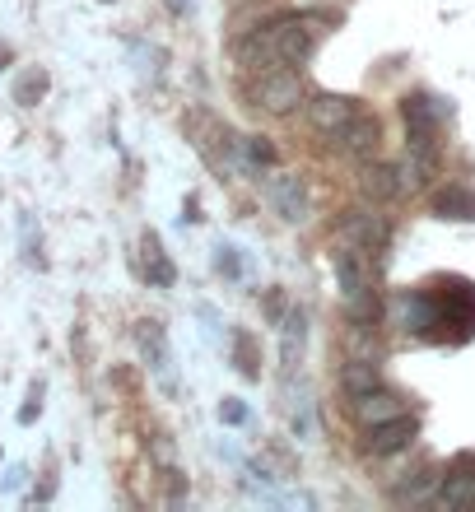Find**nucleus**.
<instances>
[{
	"label": "nucleus",
	"instance_id": "b1692460",
	"mask_svg": "<svg viewBox=\"0 0 475 512\" xmlns=\"http://www.w3.org/2000/svg\"><path fill=\"white\" fill-rule=\"evenodd\" d=\"M38 396H42V391H33V401L19 410V419H24V424H33V415H38Z\"/></svg>",
	"mask_w": 475,
	"mask_h": 512
},
{
	"label": "nucleus",
	"instance_id": "4468645a",
	"mask_svg": "<svg viewBox=\"0 0 475 512\" xmlns=\"http://www.w3.org/2000/svg\"><path fill=\"white\" fill-rule=\"evenodd\" d=\"M340 387H345V396H359V391L382 387V368H378V359H368V354H354L350 364L340 368Z\"/></svg>",
	"mask_w": 475,
	"mask_h": 512
},
{
	"label": "nucleus",
	"instance_id": "6e6552de",
	"mask_svg": "<svg viewBox=\"0 0 475 512\" xmlns=\"http://www.w3.org/2000/svg\"><path fill=\"white\" fill-rule=\"evenodd\" d=\"M364 452L368 457H392V452H406L410 443H415V433H420V424L410 415H396L387 419V424H373V429H364Z\"/></svg>",
	"mask_w": 475,
	"mask_h": 512
},
{
	"label": "nucleus",
	"instance_id": "7ed1b4c3",
	"mask_svg": "<svg viewBox=\"0 0 475 512\" xmlns=\"http://www.w3.org/2000/svg\"><path fill=\"white\" fill-rule=\"evenodd\" d=\"M303 98H308L303 75H294V70H266L257 80V89H252V108L271 112V117H289Z\"/></svg>",
	"mask_w": 475,
	"mask_h": 512
},
{
	"label": "nucleus",
	"instance_id": "a211bd4d",
	"mask_svg": "<svg viewBox=\"0 0 475 512\" xmlns=\"http://www.w3.org/2000/svg\"><path fill=\"white\" fill-rule=\"evenodd\" d=\"M434 480H438L434 466H420L415 475H406V480L396 485V503H420V499H429V489H434Z\"/></svg>",
	"mask_w": 475,
	"mask_h": 512
},
{
	"label": "nucleus",
	"instance_id": "423d86ee",
	"mask_svg": "<svg viewBox=\"0 0 475 512\" xmlns=\"http://www.w3.org/2000/svg\"><path fill=\"white\" fill-rule=\"evenodd\" d=\"M331 145L340 149V154H350L354 163H368V159H378V149H382V126L378 117H350V122L340 126L336 135H331Z\"/></svg>",
	"mask_w": 475,
	"mask_h": 512
},
{
	"label": "nucleus",
	"instance_id": "f03ea898",
	"mask_svg": "<svg viewBox=\"0 0 475 512\" xmlns=\"http://www.w3.org/2000/svg\"><path fill=\"white\" fill-rule=\"evenodd\" d=\"M448 108L429 94H406L401 98V122H406V135H410V149H429L438 154V126H443Z\"/></svg>",
	"mask_w": 475,
	"mask_h": 512
},
{
	"label": "nucleus",
	"instance_id": "412c9836",
	"mask_svg": "<svg viewBox=\"0 0 475 512\" xmlns=\"http://www.w3.org/2000/svg\"><path fill=\"white\" fill-rule=\"evenodd\" d=\"M219 419H224V424H247V405L243 401H224L219 405Z\"/></svg>",
	"mask_w": 475,
	"mask_h": 512
},
{
	"label": "nucleus",
	"instance_id": "5701e85b",
	"mask_svg": "<svg viewBox=\"0 0 475 512\" xmlns=\"http://www.w3.org/2000/svg\"><path fill=\"white\" fill-rule=\"evenodd\" d=\"M154 457H159V461H173V443H168V438H154Z\"/></svg>",
	"mask_w": 475,
	"mask_h": 512
},
{
	"label": "nucleus",
	"instance_id": "20e7f679",
	"mask_svg": "<svg viewBox=\"0 0 475 512\" xmlns=\"http://www.w3.org/2000/svg\"><path fill=\"white\" fill-rule=\"evenodd\" d=\"M261 196H266V205L285 224H303L308 219V187H303L299 173H271L261 182Z\"/></svg>",
	"mask_w": 475,
	"mask_h": 512
},
{
	"label": "nucleus",
	"instance_id": "2eb2a0df",
	"mask_svg": "<svg viewBox=\"0 0 475 512\" xmlns=\"http://www.w3.org/2000/svg\"><path fill=\"white\" fill-rule=\"evenodd\" d=\"M438 168V154H429V149H410L406 159L396 163V173H401V191H424L429 187V177H434Z\"/></svg>",
	"mask_w": 475,
	"mask_h": 512
},
{
	"label": "nucleus",
	"instance_id": "39448f33",
	"mask_svg": "<svg viewBox=\"0 0 475 512\" xmlns=\"http://www.w3.org/2000/svg\"><path fill=\"white\" fill-rule=\"evenodd\" d=\"M340 238L382 256L392 247V224H387L378 210H364V205H359V210H345V215H340Z\"/></svg>",
	"mask_w": 475,
	"mask_h": 512
},
{
	"label": "nucleus",
	"instance_id": "4be33fe9",
	"mask_svg": "<svg viewBox=\"0 0 475 512\" xmlns=\"http://www.w3.org/2000/svg\"><path fill=\"white\" fill-rule=\"evenodd\" d=\"M215 266H219V270H229V275H238V256H233V247H219Z\"/></svg>",
	"mask_w": 475,
	"mask_h": 512
},
{
	"label": "nucleus",
	"instance_id": "6ab92c4d",
	"mask_svg": "<svg viewBox=\"0 0 475 512\" xmlns=\"http://www.w3.org/2000/svg\"><path fill=\"white\" fill-rule=\"evenodd\" d=\"M308 326H303V312H289L285 317V368H294V354H299Z\"/></svg>",
	"mask_w": 475,
	"mask_h": 512
},
{
	"label": "nucleus",
	"instance_id": "aec40b11",
	"mask_svg": "<svg viewBox=\"0 0 475 512\" xmlns=\"http://www.w3.org/2000/svg\"><path fill=\"white\" fill-rule=\"evenodd\" d=\"M42 89H47V75H24V80L14 84V103H33V98H42Z\"/></svg>",
	"mask_w": 475,
	"mask_h": 512
},
{
	"label": "nucleus",
	"instance_id": "9b49d317",
	"mask_svg": "<svg viewBox=\"0 0 475 512\" xmlns=\"http://www.w3.org/2000/svg\"><path fill=\"white\" fill-rule=\"evenodd\" d=\"M359 191H364V201L387 205L401 196V173H396L392 163L368 159V163H359Z\"/></svg>",
	"mask_w": 475,
	"mask_h": 512
},
{
	"label": "nucleus",
	"instance_id": "ddd939ff",
	"mask_svg": "<svg viewBox=\"0 0 475 512\" xmlns=\"http://www.w3.org/2000/svg\"><path fill=\"white\" fill-rule=\"evenodd\" d=\"M140 345H145V359H150L159 387L163 391H177V382H173V354H168V340H163L159 322H140Z\"/></svg>",
	"mask_w": 475,
	"mask_h": 512
},
{
	"label": "nucleus",
	"instance_id": "393cba45",
	"mask_svg": "<svg viewBox=\"0 0 475 512\" xmlns=\"http://www.w3.org/2000/svg\"><path fill=\"white\" fill-rule=\"evenodd\" d=\"M5 61H10V47H0V66H5Z\"/></svg>",
	"mask_w": 475,
	"mask_h": 512
},
{
	"label": "nucleus",
	"instance_id": "f3484780",
	"mask_svg": "<svg viewBox=\"0 0 475 512\" xmlns=\"http://www.w3.org/2000/svg\"><path fill=\"white\" fill-rule=\"evenodd\" d=\"M140 252H145V275H150V284L168 289V284L177 280V270H173V261L163 256V243L154 238V233H145V243H140Z\"/></svg>",
	"mask_w": 475,
	"mask_h": 512
},
{
	"label": "nucleus",
	"instance_id": "f8f14e48",
	"mask_svg": "<svg viewBox=\"0 0 475 512\" xmlns=\"http://www.w3.org/2000/svg\"><path fill=\"white\" fill-rule=\"evenodd\" d=\"M438 508H448V512L475 508V475H471V457H462L448 475H443V489H438Z\"/></svg>",
	"mask_w": 475,
	"mask_h": 512
},
{
	"label": "nucleus",
	"instance_id": "1a4fd4ad",
	"mask_svg": "<svg viewBox=\"0 0 475 512\" xmlns=\"http://www.w3.org/2000/svg\"><path fill=\"white\" fill-rule=\"evenodd\" d=\"M350 415L359 419V429H373V424H387V419L406 415V401L387 387H373V391H359L350 396Z\"/></svg>",
	"mask_w": 475,
	"mask_h": 512
},
{
	"label": "nucleus",
	"instance_id": "9d476101",
	"mask_svg": "<svg viewBox=\"0 0 475 512\" xmlns=\"http://www.w3.org/2000/svg\"><path fill=\"white\" fill-rule=\"evenodd\" d=\"M350 117H359V103H354V98H345V94H313L308 98V122H313L322 135H336Z\"/></svg>",
	"mask_w": 475,
	"mask_h": 512
},
{
	"label": "nucleus",
	"instance_id": "0eeeda50",
	"mask_svg": "<svg viewBox=\"0 0 475 512\" xmlns=\"http://www.w3.org/2000/svg\"><path fill=\"white\" fill-rule=\"evenodd\" d=\"M331 266H336V284H340V294H345V303H350V298H359L364 289H373V266H368L364 247L345 243L336 256H331Z\"/></svg>",
	"mask_w": 475,
	"mask_h": 512
},
{
	"label": "nucleus",
	"instance_id": "f257e3e1",
	"mask_svg": "<svg viewBox=\"0 0 475 512\" xmlns=\"http://www.w3.org/2000/svg\"><path fill=\"white\" fill-rule=\"evenodd\" d=\"M271 33H275V61L280 66H308L313 52L322 47V28L303 14H280L271 19Z\"/></svg>",
	"mask_w": 475,
	"mask_h": 512
},
{
	"label": "nucleus",
	"instance_id": "dca6fc26",
	"mask_svg": "<svg viewBox=\"0 0 475 512\" xmlns=\"http://www.w3.org/2000/svg\"><path fill=\"white\" fill-rule=\"evenodd\" d=\"M434 215L438 219H475V191H466V187H443L434 196Z\"/></svg>",
	"mask_w": 475,
	"mask_h": 512
}]
</instances>
